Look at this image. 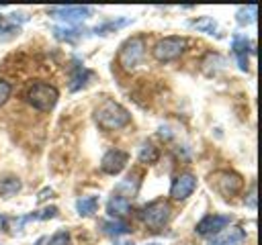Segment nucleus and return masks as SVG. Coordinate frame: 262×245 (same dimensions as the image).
<instances>
[{"label": "nucleus", "instance_id": "7c9ffc66", "mask_svg": "<svg viewBox=\"0 0 262 245\" xmlns=\"http://www.w3.org/2000/svg\"><path fill=\"white\" fill-rule=\"evenodd\" d=\"M149 245H156V243H149Z\"/></svg>", "mask_w": 262, "mask_h": 245}, {"label": "nucleus", "instance_id": "1a4fd4ad", "mask_svg": "<svg viewBox=\"0 0 262 245\" xmlns=\"http://www.w3.org/2000/svg\"><path fill=\"white\" fill-rule=\"evenodd\" d=\"M129 161V153L127 151H121V149H111L104 153L102 161H100V167L104 174H111V176H117L123 172V167L127 165Z\"/></svg>", "mask_w": 262, "mask_h": 245}, {"label": "nucleus", "instance_id": "f3484780", "mask_svg": "<svg viewBox=\"0 0 262 245\" xmlns=\"http://www.w3.org/2000/svg\"><path fill=\"white\" fill-rule=\"evenodd\" d=\"M102 231L106 235H113V237H119V235H127L129 233V225L115 218V220H104L102 223Z\"/></svg>", "mask_w": 262, "mask_h": 245}, {"label": "nucleus", "instance_id": "cd10ccee", "mask_svg": "<svg viewBox=\"0 0 262 245\" xmlns=\"http://www.w3.org/2000/svg\"><path fill=\"white\" fill-rule=\"evenodd\" d=\"M248 204H250V208H256V188H254V186H252V192H250Z\"/></svg>", "mask_w": 262, "mask_h": 245}, {"label": "nucleus", "instance_id": "412c9836", "mask_svg": "<svg viewBox=\"0 0 262 245\" xmlns=\"http://www.w3.org/2000/svg\"><path fill=\"white\" fill-rule=\"evenodd\" d=\"M129 22H131V18H119V20H108V22H104V24L96 27V29H94V33H96V35H106L108 31H117V29H121V27L129 24Z\"/></svg>", "mask_w": 262, "mask_h": 245}, {"label": "nucleus", "instance_id": "393cba45", "mask_svg": "<svg viewBox=\"0 0 262 245\" xmlns=\"http://www.w3.org/2000/svg\"><path fill=\"white\" fill-rule=\"evenodd\" d=\"M47 245H70V233L68 231H57L51 239H49V243Z\"/></svg>", "mask_w": 262, "mask_h": 245}, {"label": "nucleus", "instance_id": "2eb2a0df", "mask_svg": "<svg viewBox=\"0 0 262 245\" xmlns=\"http://www.w3.org/2000/svg\"><path fill=\"white\" fill-rule=\"evenodd\" d=\"M96 208H98V198H96V196H80V198L76 200V210H78V214H82V216L94 214Z\"/></svg>", "mask_w": 262, "mask_h": 245}, {"label": "nucleus", "instance_id": "0eeeda50", "mask_svg": "<svg viewBox=\"0 0 262 245\" xmlns=\"http://www.w3.org/2000/svg\"><path fill=\"white\" fill-rule=\"evenodd\" d=\"M47 12H49L53 18H57V20H66V22L74 24V22H78V20L88 18V16L92 14V8H88V6H53V8H49Z\"/></svg>", "mask_w": 262, "mask_h": 245}, {"label": "nucleus", "instance_id": "f257e3e1", "mask_svg": "<svg viewBox=\"0 0 262 245\" xmlns=\"http://www.w3.org/2000/svg\"><path fill=\"white\" fill-rule=\"evenodd\" d=\"M94 120L100 129L104 131H115L125 127L131 120V114L125 106H121L115 100H104L96 110H94Z\"/></svg>", "mask_w": 262, "mask_h": 245}, {"label": "nucleus", "instance_id": "4be33fe9", "mask_svg": "<svg viewBox=\"0 0 262 245\" xmlns=\"http://www.w3.org/2000/svg\"><path fill=\"white\" fill-rule=\"evenodd\" d=\"M137 186H139L137 174H129L125 180H121V182H119L117 192H121V190H125V188H127V196H131V194H135V192H137Z\"/></svg>", "mask_w": 262, "mask_h": 245}, {"label": "nucleus", "instance_id": "423d86ee", "mask_svg": "<svg viewBox=\"0 0 262 245\" xmlns=\"http://www.w3.org/2000/svg\"><path fill=\"white\" fill-rule=\"evenodd\" d=\"M170 214H172V208L168 202L164 200H154L149 202L147 206L141 208V220L149 227V229H160L164 227L168 220H170Z\"/></svg>", "mask_w": 262, "mask_h": 245}, {"label": "nucleus", "instance_id": "20e7f679", "mask_svg": "<svg viewBox=\"0 0 262 245\" xmlns=\"http://www.w3.org/2000/svg\"><path fill=\"white\" fill-rule=\"evenodd\" d=\"M209 182H211V186H213L221 196H225V198L237 194V192L244 188L242 176L235 174V172H229V169H219V172L211 174V176H209Z\"/></svg>", "mask_w": 262, "mask_h": 245}, {"label": "nucleus", "instance_id": "c756f323", "mask_svg": "<svg viewBox=\"0 0 262 245\" xmlns=\"http://www.w3.org/2000/svg\"><path fill=\"white\" fill-rule=\"evenodd\" d=\"M41 243H43V239H39V241H37V243H35V245H41Z\"/></svg>", "mask_w": 262, "mask_h": 245}, {"label": "nucleus", "instance_id": "6e6552de", "mask_svg": "<svg viewBox=\"0 0 262 245\" xmlns=\"http://www.w3.org/2000/svg\"><path fill=\"white\" fill-rule=\"evenodd\" d=\"M194 188H196V178L190 172H182L174 178V182L170 186V196L174 200H184L194 192Z\"/></svg>", "mask_w": 262, "mask_h": 245}, {"label": "nucleus", "instance_id": "ddd939ff", "mask_svg": "<svg viewBox=\"0 0 262 245\" xmlns=\"http://www.w3.org/2000/svg\"><path fill=\"white\" fill-rule=\"evenodd\" d=\"M106 210L111 216H123V214H129L131 212V200L127 196H121V194H113V198L108 200L106 204Z\"/></svg>", "mask_w": 262, "mask_h": 245}, {"label": "nucleus", "instance_id": "a211bd4d", "mask_svg": "<svg viewBox=\"0 0 262 245\" xmlns=\"http://www.w3.org/2000/svg\"><path fill=\"white\" fill-rule=\"evenodd\" d=\"M18 33H20V29H18V24H14V20H10V16L0 18V41H8V39L16 37Z\"/></svg>", "mask_w": 262, "mask_h": 245}, {"label": "nucleus", "instance_id": "bb28decb", "mask_svg": "<svg viewBox=\"0 0 262 245\" xmlns=\"http://www.w3.org/2000/svg\"><path fill=\"white\" fill-rule=\"evenodd\" d=\"M10 84L6 82V80H0V106L2 104H6V100L10 98Z\"/></svg>", "mask_w": 262, "mask_h": 245}, {"label": "nucleus", "instance_id": "4468645a", "mask_svg": "<svg viewBox=\"0 0 262 245\" xmlns=\"http://www.w3.org/2000/svg\"><path fill=\"white\" fill-rule=\"evenodd\" d=\"M23 188V182L16 176H0V196H14Z\"/></svg>", "mask_w": 262, "mask_h": 245}, {"label": "nucleus", "instance_id": "a878e982", "mask_svg": "<svg viewBox=\"0 0 262 245\" xmlns=\"http://www.w3.org/2000/svg\"><path fill=\"white\" fill-rule=\"evenodd\" d=\"M53 216H57V208H55V206H47L45 210H39V212L27 216V220H31V218H41V220H45V218H53Z\"/></svg>", "mask_w": 262, "mask_h": 245}, {"label": "nucleus", "instance_id": "39448f33", "mask_svg": "<svg viewBox=\"0 0 262 245\" xmlns=\"http://www.w3.org/2000/svg\"><path fill=\"white\" fill-rule=\"evenodd\" d=\"M184 47H186V39L184 37H164L154 45L151 53H154V57L158 61H174V59H178L182 55Z\"/></svg>", "mask_w": 262, "mask_h": 245}, {"label": "nucleus", "instance_id": "9b49d317", "mask_svg": "<svg viewBox=\"0 0 262 245\" xmlns=\"http://www.w3.org/2000/svg\"><path fill=\"white\" fill-rule=\"evenodd\" d=\"M229 220L231 218L225 214H207L205 218H201L196 223V233L199 235H215L221 229H225L229 225Z\"/></svg>", "mask_w": 262, "mask_h": 245}, {"label": "nucleus", "instance_id": "aec40b11", "mask_svg": "<svg viewBox=\"0 0 262 245\" xmlns=\"http://www.w3.org/2000/svg\"><path fill=\"white\" fill-rule=\"evenodd\" d=\"M158 147H154L151 143H143L141 147H139V161L141 163H154L156 159H158Z\"/></svg>", "mask_w": 262, "mask_h": 245}, {"label": "nucleus", "instance_id": "5701e85b", "mask_svg": "<svg viewBox=\"0 0 262 245\" xmlns=\"http://www.w3.org/2000/svg\"><path fill=\"white\" fill-rule=\"evenodd\" d=\"M190 27H194V29H199V31H205V33H211V35H213L215 29H217V22H215L211 16H201V18L192 20Z\"/></svg>", "mask_w": 262, "mask_h": 245}, {"label": "nucleus", "instance_id": "dca6fc26", "mask_svg": "<svg viewBox=\"0 0 262 245\" xmlns=\"http://www.w3.org/2000/svg\"><path fill=\"white\" fill-rule=\"evenodd\" d=\"M92 78V74L86 69V67H82V65H78L76 69H74V74H72V78H70V90L72 92H76V90H80V88H84L86 84H88V80Z\"/></svg>", "mask_w": 262, "mask_h": 245}, {"label": "nucleus", "instance_id": "f03ea898", "mask_svg": "<svg viewBox=\"0 0 262 245\" xmlns=\"http://www.w3.org/2000/svg\"><path fill=\"white\" fill-rule=\"evenodd\" d=\"M25 98H27V102H29L33 108L47 112V110H51V108L55 106V102H57V98H59V92H57V88L51 86V84L35 82V84H31V86L27 88Z\"/></svg>", "mask_w": 262, "mask_h": 245}, {"label": "nucleus", "instance_id": "c85d7f7f", "mask_svg": "<svg viewBox=\"0 0 262 245\" xmlns=\"http://www.w3.org/2000/svg\"><path fill=\"white\" fill-rule=\"evenodd\" d=\"M2 225H4V216H0V227H2Z\"/></svg>", "mask_w": 262, "mask_h": 245}, {"label": "nucleus", "instance_id": "b1692460", "mask_svg": "<svg viewBox=\"0 0 262 245\" xmlns=\"http://www.w3.org/2000/svg\"><path fill=\"white\" fill-rule=\"evenodd\" d=\"M53 33H55L57 39H66V41H74V39H80V37H82V31H80V29H74V27L55 29Z\"/></svg>", "mask_w": 262, "mask_h": 245}, {"label": "nucleus", "instance_id": "6ab92c4d", "mask_svg": "<svg viewBox=\"0 0 262 245\" xmlns=\"http://www.w3.org/2000/svg\"><path fill=\"white\" fill-rule=\"evenodd\" d=\"M256 10H258V6L256 4H248V6H242L239 10H237V24H242V27H246V24H250V22H254L256 20Z\"/></svg>", "mask_w": 262, "mask_h": 245}, {"label": "nucleus", "instance_id": "f8f14e48", "mask_svg": "<svg viewBox=\"0 0 262 245\" xmlns=\"http://www.w3.org/2000/svg\"><path fill=\"white\" fill-rule=\"evenodd\" d=\"M231 47H233V55L237 59V65L242 71L248 69V53H250V41L246 35H235L233 41H231Z\"/></svg>", "mask_w": 262, "mask_h": 245}, {"label": "nucleus", "instance_id": "7ed1b4c3", "mask_svg": "<svg viewBox=\"0 0 262 245\" xmlns=\"http://www.w3.org/2000/svg\"><path fill=\"white\" fill-rule=\"evenodd\" d=\"M143 55H145V39L143 37H131L121 45V51H119L117 59H119V65L125 71H133L141 63Z\"/></svg>", "mask_w": 262, "mask_h": 245}, {"label": "nucleus", "instance_id": "9d476101", "mask_svg": "<svg viewBox=\"0 0 262 245\" xmlns=\"http://www.w3.org/2000/svg\"><path fill=\"white\" fill-rule=\"evenodd\" d=\"M246 241V231L242 227H225L211 237L207 245H242Z\"/></svg>", "mask_w": 262, "mask_h": 245}]
</instances>
